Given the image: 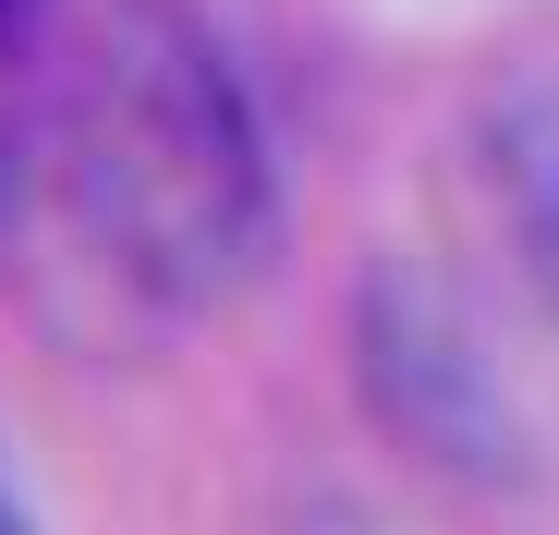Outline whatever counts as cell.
Returning <instances> with one entry per match:
<instances>
[{"mask_svg": "<svg viewBox=\"0 0 559 535\" xmlns=\"http://www.w3.org/2000/svg\"><path fill=\"white\" fill-rule=\"evenodd\" d=\"M49 207L146 317H207L280 255V158L255 85L182 0H110L37 158Z\"/></svg>", "mask_w": 559, "mask_h": 535, "instance_id": "cell-1", "label": "cell"}, {"mask_svg": "<svg viewBox=\"0 0 559 535\" xmlns=\"http://www.w3.org/2000/svg\"><path fill=\"white\" fill-rule=\"evenodd\" d=\"M353 390H365L390 451H414L450 487H523L535 475V426H523L511 378L487 366L462 293L426 255H378L353 281Z\"/></svg>", "mask_w": 559, "mask_h": 535, "instance_id": "cell-2", "label": "cell"}, {"mask_svg": "<svg viewBox=\"0 0 559 535\" xmlns=\"http://www.w3.org/2000/svg\"><path fill=\"white\" fill-rule=\"evenodd\" d=\"M462 207H475L499 281L559 329V73H511L462 122Z\"/></svg>", "mask_w": 559, "mask_h": 535, "instance_id": "cell-3", "label": "cell"}, {"mask_svg": "<svg viewBox=\"0 0 559 535\" xmlns=\"http://www.w3.org/2000/svg\"><path fill=\"white\" fill-rule=\"evenodd\" d=\"M280 535H378V523H365L353 499H305V511H293V523H280Z\"/></svg>", "mask_w": 559, "mask_h": 535, "instance_id": "cell-4", "label": "cell"}, {"mask_svg": "<svg viewBox=\"0 0 559 535\" xmlns=\"http://www.w3.org/2000/svg\"><path fill=\"white\" fill-rule=\"evenodd\" d=\"M0 535H37V511H25V475H13V451H0Z\"/></svg>", "mask_w": 559, "mask_h": 535, "instance_id": "cell-5", "label": "cell"}, {"mask_svg": "<svg viewBox=\"0 0 559 535\" xmlns=\"http://www.w3.org/2000/svg\"><path fill=\"white\" fill-rule=\"evenodd\" d=\"M37 13H49V0H0V61H13V49L37 37Z\"/></svg>", "mask_w": 559, "mask_h": 535, "instance_id": "cell-6", "label": "cell"}]
</instances>
